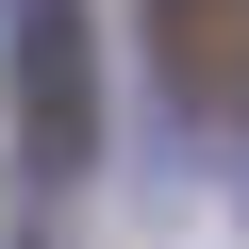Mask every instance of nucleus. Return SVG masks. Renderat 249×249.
I'll return each mask as SVG.
<instances>
[{
  "label": "nucleus",
  "mask_w": 249,
  "mask_h": 249,
  "mask_svg": "<svg viewBox=\"0 0 249 249\" xmlns=\"http://www.w3.org/2000/svg\"><path fill=\"white\" fill-rule=\"evenodd\" d=\"M150 50H166V83L216 116V100H249V0H150Z\"/></svg>",
  "instance_id": "obj_1"
}]
</instances>
